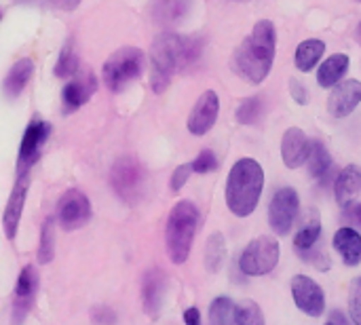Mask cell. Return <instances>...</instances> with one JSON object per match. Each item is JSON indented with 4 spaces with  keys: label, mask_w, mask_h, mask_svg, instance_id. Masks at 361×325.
<instances>
[{
    "label": "cell",
    "mask_w": 361,
    "mask_h": 325,
    "mask_svg": "<svg viewBox=\"0 0 361 325\" xmlns=\"http://www.w3.org/2000/svg\"><path fill=\"white\" fill-rule=\"evenodd\" d=\"M201 38L197 36H180V34H161L154 38L152 49H150V61H152V72H150V87L154 93H163L176 70L190 68L199 55H201Z\"/></svg>",
    "instance_id": "1"
},
{
    "label": "cell",
    "mask_w": 361,
    "mask_h": 325,
    "mask_svg": "<svg viewBox=\"0 0 361 325\" xmlns=\"http://www.w3.org/2000/svg\"><path fill=\"white\" fill-rule=\"evenodd\" d=\"M277 51V30L275 23L262 19L254 25L252 34L235 49L233 70L237 76L252 85H260L271 74Z\"/></svg>",
    "instance_id": "2"
},
{
    "label": "cell",
    "mask_w": 361,
    "mask_h": 325,
    "mask_svg": "<svg viewBox=\"0 0 361 325\" xmlns=\"http://www.w3.org/2000/svg\"><path fill=\"white\" fill-rule=\"evenodd\" d=\"M264 190V169L254 159H239L226 180V205L237 218L256 211Z\"/></svg>",
    "instance_id": "3"
},
{
    "label": "cell",
    "mask_w": 361,
    "mask_h": 325,
    "mask_svg": "<svg viewBox=\"0 0 361 325\" xmlns=\"http://www.w3.org/2000/svg\"><path fill=\"white\" fill-rule=\"evenodd\" d=\"M199 228V209L192 201H180L169 218L165 228L167 252L173 264H184L190 256L192 241Z\"/></svg>",
    "instance_id": "4"
},
{
    "label": "cell",
    "mask_w": 361,
    "mask_h": 325,
    "mask_svg": "<svg viewBox=\"0 0 361 325\" xmlns=\"http://www.w3.org/2000/svg\"><path fill=\"white\" fill-rule=\"evenodd\" d=\"M142 72H144V51L137 47H123L106 59L102 78L108 89L123 91L131 80L140 78Z\"/></svg>",
    "instance_id": "5"
},
{
    "label": "cell",
    "mask_w": 361,
    "mask_h": 325,
    "mask_svg": "<svg viewBox=\"0 0 361 325\" xmlns=\"http://www.w3.org/2000/svg\"><path fill=\"white\" fill-rule=\"evenodd\" d=\"M281 258V245L275 237L262 235L250 241L239 258V269L247 277H262L275 271Z\"/></svg>",
    "instance_id": "6"
},
{
    "label": "cell",
    "mask_w": 361,
    "mask_h": 325,
    "mask_svg": "<svg viewBox=\"0 0 361 325\" xmlns=\"http://www.w3.org/2000/svg\"><path fill=\"white\" fill-rule=\"evenodd\" d=\"M110 184L125 203L133 205L144 190V167L131 157H121L110 169Z\"/></svg>",
    "instance_id": "7"
},
{
    "label": "cell",
    "mask_w": 361,
    "mask_h": 325,
    "mask_svg": "<svg viewBox=\"0 0 361 325\" xmlns=\"http://www.w3.org/2000/svg\"><path fill=\"white\" fill-rule=\"evenodd\" d=\"M298 209H300V197L292 186H283L273 195L269 205V224L277 237L290 235L298 218Z\"/></svg>",
    "instance_id": "8"
},
{
    "label": "cell",
    "mask_w": 361,
    "mask_h": 325,
    "mask_svg": "<svg viewBox=\"0 0 361 325\" xmlns=\"http://www.w3.org/2000/svg\"><path fill=\"white\" fill-rule=\"evenodd\" d=\"M292 298L294 305L309 317H322L326 313V294L322 286L307 275H296L292 279Z\"/></svg>",
    "instance_id": "9"
},
{
    "label": "cell",
    "mask_w": 361,
    "mask_h": 325,
    "mask_svg": "<svg viewBox=\"0 0 361 325\" xmlns=\"http://www.w3.org/2000/svg\"><path fill=\"white\" fill-rule=\"evenodd\" d=\"M57 218H59V224L66 231H76V228L85 226L89 222V218H91L89 199L76 188L66 190L61 195L59 203H57Z\"/></svg>",
    "instance_id": "10"
},
{
    "label": "cell",
    "mask_w": 361,
    "mask_h": 325,
    "mask_svg": "<svg viewBox=\"0 0 361 325\" xmlns=\"http://www.w3.org/2000/svg\"><path fill=\"white\" fill-rule=\"evenodd\" d=\"M51 135V125L44 121H32L23 133L21 148H19V159H17V171L19 173H30V167L36 163L42 144Z\"/></svg>",
    "instance_id": "11"
},
{
    "label": "cell",
    "mask_w": 361,
    "mask_h": 325,
    "mask_svg": "<svg viewBox=\"0 0 361 325\" xmlns=\"http://www.w3.org/2000/svg\"><path fill=\"white\" fill-rule=\"evenodd\" d=\"M36 290H38V273L32 264L23 266L17 286H15V294H13V324H21L34 300H36Z\"/></svg>",
    "instance_id": "12"
},
{
    "label": "cell",
    "mask_w": 361,
    "mask_h": 325,
    "mask_svg": "<svg viewBox=\"0 0 361 325\" xmlns=\"http://www.w3.org/2000/svg\"><path fill=\"white\" fill-rule=\"evenodd\" d=\"M218 112H220L218 93L216 91H205L197 99V104H195V108H192V112L188 116V123H186L188 125V131L192 135H205L216 125Z\"/></svg>",
    "instance_id": "13"
},
{
    "label": "cell",
    "mask_w": 361,
    "mask_h": 325,
    "mask_svg": "<svg viewBox=\"0 0 361 325\" xmlns=\"http://www.w3.org/2000/svg\"><path fill=\"white\" fill-rule=\"evenodd\" d=\"M361 102V80H345V82H336L332 87L330 99H328V112L336 118H345L349 116Z\"/></svg>",
    "instance_id": "14"
},
{
    "label": "cell",
    "mask_w": 361,
    "mask_h": 325,
    "mask_svg": "<svg viewBox=\"0 0 361 325\" xmlns=\"http://www.w3.org/2000/svg\"><path fill=\"white\" fill-rule=\"evenodd\" d=\"M311 152V140L298 127H290L281 137V159L288 169H298L307 163Z\"/></svg>",
    "instance_id": "15"
},
{
    "label": "cell",
    "mask_w": 361,
    "mask_h": 325,
    "mask_svg": "<svg viewBox=\"0 0 361 325\" xmlns=\"http://www.w3.org/2000/svg\"><path fill=\"white\" fill-rule=\"evenodd\" d=\"M27 184H30V173H17V182L15 188L8 197L4 216H2V226H4V235L8 239H15L17 235V226L21 220V211H23V203H25V195H27Z\"/></svg>",
    "instance_id": "16"
},
{
    "label": "cell",
    "mask_w": 361,
    "mask_h": 325,
    "mask_svg": "<svg viewBox=\"0 0 361 325\" xmlns=\"http://www.w3.org/2000/svg\"><path fill=\"white\" fill-rule=\"evenodd\" d=\"M97 89V80L93 76V72H82L80 76H76L72 82H68L61 91V102H63V112H76L85 102L91 99V95Z\"/></svg>",
    "instance_id": "17"
},
{
    "label": "cell",
    "mask_w": 361,
    "mask_h": 325,
    "mask_svg": "<svg viewBox=\"0 0 361 325\" xmlns=\"http://www.w3.org/2000/svg\"><path fill=\"white\" fill-rule=\"evenodd\" d=\"M167 292V277L161 269H152L146 273L144 283H142V298H144V309L150 317H157L161 311V305L165 300Z\"/></svg>",
    "instance_id": "18"
},
{
    "label": "cell",
    "mask_w": 361,
    "mask_h": 325,
    "mask_svg": "<svg viewBox=\"0 0 361 325\" xmlns=\"http://www.w3.org/2000/svg\"><path fill=\"white\" fill-rule=\"evenodd\" d=\"M334 250L343 256L347 266L361 264V235L353 226H343L334 235Z\"/></svg>",
    "instance_id": "19"
},
{
    "label": "cell",
    "mask_w": 361,
    "mask_h": 325,
    "mask_svg": "<svg viewBox=\"0 0 361 325\" xmlns=\"http://www.w3.org/2000/svg\"><path fill=\"white\" fill-rule=\"evenodd\" d=\"M361 195V167L360 165H347L336 182H334V199L338 205H345L353 201L355 197Z\"/></svg>",
    "instance_id": "20"
},
{
    "label": "cell",
    "mask_w": 361,
    "mask_h": 325,
    "mask_svg": "<svg viewBox=\"0 0 361 325\" xmlns=\"http://www.w3.org/2000/svg\"><path fill=\"white\" fill-rule=\"evenodd\" d=\"M349 66H351L349 55H345V53H334V55H330V57L319 66V70H317V82H319V87L332 89L336 82L343 80V76L347 74Z\"/></svg>",
    "instance_id": "21"
},
{
    "label": "cell",
    "mask_w": 361,
    "mask_h": 325,
    "mask_svg": "<svg viewBox=\"0 0 361 325\" xmlns=\"http://www.w3.org/2000/svg\"><path fill=\"white\" fill-rule=\"evenodd\" d=\"M322 237V218H319V211L317 209H311L305 218V222L300 224V228L296 231V237H294V250L296 252H307L311 247L317 245Z\"/></svg>",
    "instance_id": "22"
},
{
    "label": "cell",
    "mask_w": 361,
    "mask_h": 325,
    "mask_svg": "<svg viewBox=\"0 0 361 325\" xmlns=\"http://www.w3.org/2000/svg\"><path fill=\"white\" fill-rule=\"evenodd\" d=\"M326 53V42L319 40V38H309V40H302L296 49V55H294V63L300 72H311L324 57Z\"/></svg>",
    "instance_id": "23"
},
{
    "label": "cell",
    "mask_w": 361,
    "mask_h": 325,
    "mask_svg": "<svg viewBox=\"0 0 361 325\" xmlns=\"http://www.w3.org/2000/svg\"><path fill=\"white\" fill-rule=\"evenodd\" d=\"M32 74H34V61L27 59V57L19 59V61L8 70V74H6V78H4V93H6L8 97H17V95L23 91V87L27 85V80L32 78Z\"/></svg>",
    "instance_id": "24"
},
{
    "label": "cell",
    "mask_w": 361,
    "mask_h": 325,
    "mask_svg": "<svg viewBox=\"0 0 361 325\" xmlns=\"http://www.w3.org/2000/svg\"><path fill=\"white\" fill-rule=\"evenodd\" d=\"M192 0H157L152 15L159 23H178L190 11Z\"/></svg>",
    "instance_id": "25"
},
{
    "label": "cell",
    "mask_w": 361,
    "mask_h": 325,
    "mask_svg": "<svg viewBox=\"0 0 361 325\" xmlns=\"http://www.w3.org/2000/svg\"><path fill=\"white\" fill-rule=\"evenodd\" d=\"M307 163H309V173H311V178H315V180L324 178V176L330 171V167H332V157H330L328 148H326L319 140H313V142H311V152H309Z\"/></svg>",
    "instance_id": "26"
},
{
    "label": "cell",
    "mask_w": 361,
    "mask_h": 325,
    "mask_svg": "<svg viewBox=\"0 0 361 325\" xmlns=\"http://www.w3.org/2000/svg\"><path fill=\"white\" fill-rule=\"evenodd\" d=\"M224 258H226V241L222 233H214L205 245V269L209 273H218L224 264Z\"/></svg>",
    "instance_id": "27"
},
{
    "label": "cell",
    "mask_w": 361,
    "mask_h": 325,
    "mask_svg": "<svg viewBox=\"0 0 361 325\" xmlns=\"http://www.w3.org/2000/svg\"><path fill=\"white\" fill-rule=\"evenodd\" d=\"M233 321L237 325H262L264 315L254 300H243L233 309Z\"/></svg>",
    "instance_id": "28"
},
{
    "label": "cell",
    "mask_w": 361,
    "mask_h": 325,
    "mask_svg": "<svg viewBox=\"0 0 361 325\" xmlns=\"http://www.w3.org/2000/svg\"><path fill=\"white\" fill-rule=\"evenodd\" d=\"M55 256V220L47 218L40 231V247H38V262L49 264Z\"/></svg>",
    "instance_id": "29"
},
{
    "label": "cell",
    "mask_w": 361,
    "mask_h": 325,
    "mask_svg": "<svg viewBox=\"0 0 361 325\" xmlns=\"http://www.w3.org/2000/svg\"><path fill=\"white\" fill-rule=\"evenodd\" d=\"M233 309L235 302L226 296H220L212 302L209 307V321L214 325H226L228 321H233Z\"/></svg>",
    "instance_id": "30"
},
{
    "label": "cell",
    "mask_w": 361,
    "mask_h": 325,
    "mask_svg": "<svg viewBox=\"0 0 361 325\" xmlns=\"http://www.w3.org/2000/svg\"><path fill=\"white\" fill-rule=\"evenodd\" d=\"M55 74L59 78H68V76L78 74V57H76V53H74L70 42L63 47V51H61V55H59V59L55 63Z\"/></svg>",
    "instance_id": "31"
},
{
    "label": "cell",
    "mask_w": 361,
    "mask_h": 325,
    "mask_svg": "<svg viewBox=\"0 0 361 325\" xmlns=\"http://www.w3.org/2000/svg\"><path fill=\"white\" fill-rule=\"evenodd\" d=\"M260 112H262V99L260 97H247L237 108V121L241 125H252L258 121Z\"/></svg>",
    "instance_id": "32"
},
{
    "label": "cell",
    "mask_w": 361,
    "mask_h": 325,
    "mask_svg": "<svg viewBox=\"0 0 361 325\" xmlns=\"http://www.w3.org/2000/svg\"><path fill=\"white\" fill-rule=\"evenodd\" d=\"M349 313L353 324L361 325V277L351 281L349 288Z\"/></svg>",
    "instance_id": "33"
},
{
    "label": "cell",
    "mask_w": 361,
    "mask_h": 325,
    "mask_svg": "<svg viewBox=\"0 0 361 325\" xmlns=\"http://www.w3.org/2000/svg\"><path fill=\"white\" fill-rule=\"evenodd\" d=\"M190 167L195 173H209L218 167V159L212 150H201L199 157L190 163Z\"/></svg>",
    "instance_id": "34"
},
{
    "label": "cell",
    "mask_w": 361,
    "mask_h": 325,
    "mask_svg": "<svg viewBox=\"0 0 361 325\" xmlns=\"http://www.w3.org/2000/svg\"><path fill=\"white\" fill-rule=\"evenodd\" d=\"M343 222H347V226L361 228V203H345L343 205Z\"/></svg>",
    "instance_id": "35"
},
{
    "label": "cell",
    "mask_w": 361,
    "mask_h": 325,
    "mask_svg": "<svg viewBox=\"0 0 361 325\" xmlns=\"http://www.w3.org/2000/svg\"><path fill=\"white\" fill-rule=\"evenodd\" d=\"M190 171H192V167H190V163H186V165H180L176 171H173V176H171V190L173 192H178L186 182H188V178H190Z\"/></svg>",
    "instance_id": "36"
},
{
    "label": "cell",
    "mask_w": 361,
    "mask_h": 325,
    "mask_svg": "<svg viewBox=\"0 0 361 325\" xmlns=\"http://www.w3.org/2000/svg\"><path fill=\"white\" fill-rule=\"evenodd\" d=\"M290 95L294 97V102H296L298 106H307V102H309V91H307V87H305L300 80H296V78L290 80Z\"/></svg>",
    "instance_id": "37"
},
{
    "label": "cell",
    "mask_w": 361,
    "mask_h": 325,
    "mask_svg": "<svg viewBox=\"0 0 361 325\" xmlns=\"http://www.w3.org/2000/svg\"><path fill=\"white\" fill-rule=\"evenodd\" d=\"M91 319L95 324H114L116 321V313L108 307H95L91 313Z\"/></svg>",
    "instance_id": "38"
},
{
    "label": "cell",
    "mask_w": 361,
    "mask_h": 325,
    "mask_svg": "<svg viewBox=\"0 0 361 325\" xmlns=\"http://www.w3.org/2000/svg\"><path fill=\"white\" fill-rule=\"evenodd\" d=\"M80 2L82 0H51V4L57 6V8H61V11H74Z\"/></svg>",
    "instance_id": "39"
},
{
    "label": "cell",
    "mask_w": 361,
    "mask_h": 325,
    "mask_svg": "<svg viewBox=\"0 0 361 325\" xmlns=\"http://www.w3.org/2000/svg\"><path fill=\"white\" fill-rule=\"evenodd\" d=\"M184 321L188 325H199L201 324V315H199V309L190 307L186 313H184Z\"/></svg>",
    "instance_id": "40"
},
{
    "label": "cell",
    "mask_w": 361,
    "mask_h": 325,
    "mask_svg": "<svg viewBox=\"0 0 361 325\" xmlns=\"http://www.w3.org/2000/svg\"><path fill=\"white\" fill-rule=\"evenodd\" d=\"M328 321L330 324H338V325H347V317L341 313V311H334V313H330V317H328Z\"/></svg>",
    "instance_id": "41"
},
{
    "label": "cell",
    "mask_w": 361,
    "mask_h": 325,
    "mask_svg": "<svg viewBox=\"0 0 361 325\" xmlns=\"http://www.w3.org/2000/svg\"><path fill=\"white\" fill-rule=\"evenodd\" d=\"M360 30H361V25H360Z\"/></svg>",
    "instance_id": "42"
}]
</instances>
